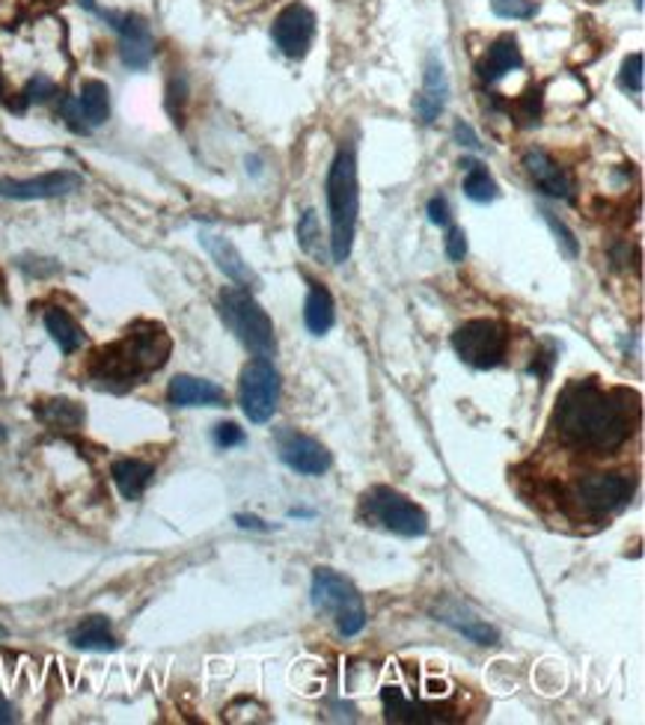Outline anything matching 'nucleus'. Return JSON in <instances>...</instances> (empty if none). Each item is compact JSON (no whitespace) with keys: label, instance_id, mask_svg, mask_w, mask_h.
Masks as SVG:
<instances>
[{"label":"nucleus","instance_id":"1","mask_svg":"<svg viewBox=\"0 0 645 725\" xmlns=\"http://www.w3.org/2000/svg\"><path fill=\"white\" fill-rule=\"evenodd\" d=\"M556 425L563 440L592 453L615 449L634 432L625 404H619L613 393H604L596 381H575L565 387L556 402Z\"/></svg>","mask_w":645,"mask_h":725},{"label":"nucleus","instance_id":"2","mask_svg":"<svg viewBox=\"0 0 645 725\" xmlns=\"http://www.w3.org/2000/svg\"><path fill=\"white\" fill-rule=\"evenodd\" d=\"M170 352L173 339L162 324L137 322L129 327L120 343L96 352L90 372L96 383H104L111 390H129L146 375L158 372Z\"/></svg>","mask_w":645,"mask_h":725},{"label":"nucleus","instance_id":"3","mask_svg":"<svg viewBox=\"0 0 645 725\" xmlns=\"http://www.w3.org/2000/svg\"><path fill=\"white\" fill-rule=\"evenodd\" d=\"M327 214H331V259L333 265L348 263L360 212V188H357V155L354 146H343L327 172Z\"/></svg>","mask_w":645,"mask_h":725},{"label":"nucleus","instance_id":"4","mask_svg":"<svg viewBox=\"0 0 645 725\" xmlns=\"http://www.w3.org/2000/svg\"><path fill=\"white\" fill-rule=\"evenodd\" d=\"M218 313L247 352L265 357V360H271L277 354V336H274L271 319L247 289H223L221 298H218Z\"/></svg>","mask_w":645,"mask_h":725},{"label":"nucleus","instance_id":"5","mask_svg":"<svg viewBox=\"0 0 645 725\" xmlns=\"http://www.w3.org/2000/svg\"><path fill=\"white\" fill-rule=\"evenodd\" d=\"M310 598L315 610L336 618V627L343 636H357L366 627L364 598L348 577L336 575L331 568H315Z\"/></svg>","mask_w":645,"mask_h":725},{"label":"nucleus","instance_id":"6","mask_svg":"<svg viewBox=\"0 0 645 725\" xmlns=\"http://www.w3.org/2000/svg\"><path fill=\"white\" fill-rule=\"evenodd\" d=\"M364 509L369 514V521L390 529V533L402 535V538H420V535L429 533V514L404 494L387 488V484H378L364 497Z\"/></svg>","mask_w":645,"mask_h":725},{"label":"nucleus","instance_id":"7","mask_svg":"<svg viewBox=\"0 0 645 725\" xmlns=\"http://www.w3.org/2000/svg\"><path fill=\"white\" fill-rule=\"evenodd\" d=\"M453 348L474 369H494L509 352V333L494 319H470L453 333Z\"/></svg>","mask_w":645,"mask_h":725},{"label":"nucleus","instance_id":"8","mask_svg":"<svg viewBox=\"0 0 645 725\" xmlns=\"http://www.w3.org/2000/svg\"><path fill=\"white\" fill-rule=\"evenodd\" d=\"M277 402H280V372L274 369L271 360L256 357L244 366L238 378V404L244 416L256 425L268 423L277 411Z\"/></svg>","mask_w":645,"mask_h":725},{"label":"nucleus","instance_id":"9","mask_svg":"<svg viewBox=\"0 0 645 725\" xmlns=\"http://www.w3.org/2000/svg\"><path fill=\"white\" fill-rule=\"evenodd\" d=\"M634 494V482L622 473L583 476L575 482L577 505L589 514H607L622 509Z\"/></svg>","mask_w":645,"mask_h":725},{"label":"nucleus","instance_id":"10","mask_svg":"<svg viewBox=\"0 0 645 725\" xmlns=\"http://www.w3.org/2000/svg\"><path fill=\"white\" fill-rule=\"evenodd\" d=\"M277 453L286 467H292L301 476H322L331 470V453L324 449L315 437L301 432H280L277 434Z\"/></svg>","mask_w":645,"mask_h":725},{"label":"nucleus","instance_id":"11","mask_svg":"<svg viewBox=\"0 0 645 725\" xmlns=\"http://www.w3.org/2000/svg\"><path fill=\"white\" fill-rule=\"evenodd\" d=\"M84 179L78 172H42L33 179H0V197H7V200H54V197L78 191Z\"/></svg>","mask_w":645,"mask_h":725},{"label":"nucleus","instance_id":"12","mask_svg":"<svg viewBox=\"0 0 645 725\" xmlns=\"http://www.w3.org/2000/svg\"><path fill=\"white\" fill-rule=\"evenodd\" d=\"M271 36L286 57L298 60V57H303V54L310 51V45H313L315 15L307 10V7H301V3H292V7H286V10L277 15Z\"/></svg>","mask_w":645,"mask_h":725},{"label":"nucleus","instance_id":"13","mask_svg":"<svg viewBox=\"0 0 645 725\" xmlns=\"http://www.w3.org/2000/svg\"><path fill=\"white\" fill-rule=\"evenodd\" d=\"M101 15L111 21L113 31L120 33L122 63L129 69H146L152 60L149 24L141 15H134V12H101Z\"/></svg>","mask_w":645,"mask_h":725},{"label":"nucleus","instance_id":"14","mask_svg":"<svg viewBox=\"0 0 645 725\" xmlns=\"http://www.w3.org/2000/svg\"><path fill=\"white\" fill-rule=\"evenodd\" d=\"M434 615H437V622H444L446 627H453L464 639H470L476 645H497V639H500L494 625H488L470 606L455 601V598H444L441 604L434 606Z\"/></svg>","mask_w":645,"mask_h":725},{"label":"nucleus","instance_id":"15","mask_svg":"<svg viewBox=\"0 0 645 725\" xmlns=\"http://www.w3.org/2000/svg\"><path fill=\"white\" fill-rule=\"evenodd\" d=\"M200 244L209 250L214 265H218L235 286H242V289H256V286H259L256 271L244 263V256L238 253V247H235L226 235H218V232H200Z\"/></svg>","mask_w":645,"mask_h":725},{"label":"nucleus","instance_id":"16","mask_svg":"<svg viewBox=\"0 0 645 725\" xmlns=\"http://www.w3.org/2000/svg\"><path fill=\"white\" fill-rule=\"evenodd\" d=\"M167 399L176 408H223L226 393L214 381L193 378V375H176L167 387Z\"/></svg>","mask_w":645,"mask_h":725},{"label":"nucleus","instance_id":"17","mask_svg":"<svg viewBox=\"0 0 645 725\" xmlns=\"http://www.w3.org/2000/svg\"><path fill=\"white\" fill-rule=\"evenodd\" d=\"M524 167L547 197H556V200H571V197H575V185L568 179V172H565L545 149L526 152Z\"/></svg>","mask_w":645,"mask_h":725},{"label":"nucleus","instance_id":"18","mask_svg":"<svg viewBox=\"0 0 645 725\" xmlns=\"http://www.w3.org/2000/svg\"><path fill=\"white\" fill-rule=\"evenodd\" d=\"M446 96H449V81H446L444 63L437 60V57H429V63H425L423 92H420L414 101L416 116H420L425 125H432V122L444 113Z\"/></svg>","mask_w":645,"mask_h":725},{"label":"nucleus","instance_id":"19","mask_svg":"<svg viewBox=\"0 0 645 725\" xmlns=\"http://www.w3.org/2000/svg\"><path fill=\"white\" fill-rule=\"evenodd\" d=\"M383 711H387V720L390 723H420V725H432V723H446L444 711H437L432 705H423V702H414L399 690V687H383Z\"/></svg>","mask_w":645,"mask_h":725},{"label":"nucleus","instance_id":"20","mask_svg":"<svg viewBox=\"0 0 645 725\" xmlns=\"http://www.w3.org/2000/svg\"><path fill=\"white\" fill-rule=\"evenodd\" d=\"M524 66V57H521V48H518V42L512 36H503V40H497L488 54H485V60L479 63V75H482V81L494 83L500 78H505L509 71L521 69Z\"/></svg>","mask_w":645,"mask_h":725},{"label":"nucleus","instance_id":"21","mask_svg":"<svg viewBox=\"0 0 645 725\" xmlns=\"http://www.w3.org/2000/svg\"><path fill=\"white\" fill-rule=\"evenodd\" d=\"M113 484L120 488V494L125 500H141L143 491L149 488L152 476H155V467L146 461H137V458H122L111 467Z\"/></svg>","mask_w":645,"mask_h":725},{"label":"nucleus","instance_id":"22","mask_svg":"<svg viewBox=\"0 0 645 725\" xmlns=\"http://www.w3.org/2000/svg\"><path fill=\"white\" fill-rule=\"evenodd\" d=\"M333 322H336V306H333V294L313 282L310 286V294H307V303H303V324L313 336H324L331 331Z\"/></svg>","mask_w":645,"mask_h":725},{"label":"nucleus","instance_id":"23","mask_svg":"<svg viewBox=\"0 0 645 725\" xmlns=\"http://www.w3.org/2000/svg\"><path fill=\"white\" fill-rule=\"evenodd\" d=\"M69 643L84 651H113L116 639L111 634V622L104 615H87L81 625L69 634Z\"/></svg>","mask_w":645,"mask_h":725},{"label":"nucleus","instance_id":"24","mask_svg":"<svg viewBox=\"0 0 645 725\" xmlns=\"http://www.w3.org/2000/svg\"><path fill=\"white\" fill-rule=\"evenodd\" d=\"M45 331L51 333L54 343L60 345L63 354H75L84 345L81 324L75 322L60 306H51L48 313H45Z\"/></svg>","mask_w":645,"mask_h":725},{"label":"nucleus","instance_id":"25","mask_svg":"<svg viewBox=\"0 0 645 725\" xmlns=\"http://www.w3.org/2000/svg\"><path fill=\"white\" fill-rule=\"evenodd\" d=\"M78 108L84 113V122L87 125H104L108 116H111V92L101 81H87L81 87V96H78Z\"/></svg>","mask_w":645,"mask_h":725},{"label":"nucleus","instance_id":"26","mask_svg":"<svg viewBox=\"0 0 645 725\" xmlns=\"http://www.w3.org/2000/svg\"><path fill=\"white\" fill-rule=\"evenodd\" d=\"M464 167H467V176H464V193H467L474 202L497 200V181L491 179V172L476 161H467Z\"/></svg>","mask_w":645,"mask_h":725},{"label":"nucleus","instance_id":"27","mask_svg":"<svg viewBox=\"0 0 645 725\" xmlns=\"http://www.w3.org/2000/svg\"><path fill=\"white\" fill-rule=\"evenodd\" d=\"M40 416L54 428H78L84 423V411L75 402H66V399H54V402H45L40 408Z\"/></svg>","mask_w":645,"mask_h":725},{"label":"nucleus","instance_id":"28","mask_svg":"<svg viewBox=\"0 0 645 725\" xmlns=\"http://www.w3.org/2000/svg\"><path fill=\"white\" fill-rule=\"evenodd\" d=\"M298 244H301L303 253H310L315 259H324L327 250L322 244V226H319V217H315L313 209H307L298 221Z\"/></svg>","mask_w":645,"mask_h":725},{"label":"nucleus","instance_id":"29","mask_svg":"<svg viewBox=\"0 0 645 725\" xmlns=\"http://www.w3.org/2000/svg\"><path fill=\"white\" fill-rule=\"evenodd\" d=\"M619 87L625 92H643V54L636 51L631 54L625 63H622V71H619Z\"/></svg>","mask_w":645,"mask_h":725},{"label":"nucleus","instance_id":"30","mask_svg":"<svg viewBox=\"0 0 645 725\" xmlns=\"http://www.w3.org/2000/svg\"><path fill=\"white\" fill-rule=\"evenodd\" d=\"M491 10L500 19H533L535 0H491Z\"/></svg>","mask_w":645,"mask_h":725},{"label":"nucleus","instance_id":"31","mask_svg":"<svg viewBox=\"0 0 645 725\" xmlns=\"http://www.w3.org/2000/svg\"><path fill=\"white\" fill-rule=\"evenodd\" d=\"M542 214H545L547 226H551V230H554L556 242L563 244L565 256H568V259H575V256H577V250H580V247H577V238H575V232L568 230V226H565L563 221H556V217H554V214H551V212H542Z\"/></svg>","mask_w":645,"mask_h":725},{"label":"nucleus","instance_id":"32","mask_svg":"<svg viewBox=\"0 0 645 725\" xmlns=\"http://www.w3.org/2000/svg\"><path fill=\"white\" fill-rule=\"evenodd\" d=\"M60 113H63V120H66V125H69L71 132H78V134L90 132V125L84 122V113H81V108H78V99H63Z\"/></svg>","mask_w":645,"mask_h":725},{"label":"nucleus","instance_id":"33","mask_svg":"<svg viewBox=\"0 0 645 725\" xmlns=\"http://www.w3.org/2000/svg\"><path fill=\"white\" fill-rule=\"evenodd\" d=\"M214 444L221 449H230V446H242L244 444V432L235 423H221L214 428Z\"/></svg>","mask_w":645,"mask_h":725},{"label":"nucleus","instance_id":"34","mask_svg":"<svg viewBox=\"0 0 645 725\" xmlns=\"http://www.w3.org/2000/svg\"><path fill=\"white\" fill-rule=\"evenodd\" d=\"M446 256H449V263H464V256H467V235H464V230H449V235H446Z\"/></svg>","mask_w":645,"mask_h":725},{"label":"nucleus","instance_id":"35","mask_svg":"<svg viewBox=\"0 0 645 725\" xmlns=\"http://www.w3.org/2000/svg\"><path fill=\"white\" fill-rule=\"evenodd\" d=\"M48 96H54V81L45 78V75H36V78L27 83V90H24V101H45Z\"/></svg>","mask_w":645,"mask_h":725},{"label":"nucleus","instance_id":"36","mask_svg":"<svg viewBox=\"0 0 645 725\" xmlns=\"http://www.w3.org/2000/svg\"><path fill=\"white\" fill-rule=\"evenodd\" d=\"M449 217H453V214H449V202H446L444 197H432V200H429V221H432L434 226H446Z\"/></svg>","mask_w":645,"mask_h":725},{"label":"nucleus","instance_id":"37","mask_svg":"<svg viewBox=\"0 0 645 725\" xmlns=\"http://www.w3.org/2000/svg\"><path fill=\"white\" fill-rule=\"evenodd\" d=\"M455 141L461 143V146H467V149H479L482 143H479V137H476V132L467 125V122H455Z\"/></svg>","mask_w":645,"mask_h":725},{"label":"nucleus","instance_id":"38","mask_svg":"<svg viewBox=\"0 0 645 725\" xmlns=\"http://www.w3.org/2000/svg\"><path fill=\"white\" fill-rule=\"evenodd\" d=\"M538 90L535 92H526L524 99V108H521V120L524 122H538Z\"/></svg>","mask_w":645,"mask_h":725},{"label":"nucleus","instance_id":"39","mask_svg":"<svg viewBox=\"0 0 645 725\" xmlns=\"http://www.w3.org/2000/svg\"><path fill=\"white\" fill-rule=\"evenodd\" d=\"M235 524L242 526V529H259V533H268L271 526L265 524L263 517H256V514H235Z\"/></svg>","mask_w":645,"mask_h":725},{"label":"nucleus","instance_id":"40","mask_svg":"<svg viewBox=\"0 0 645 725\" xmlns=\"http://www.w3.org/2000/svg\"><path fill=\"white\" fill-rule=\"evenodd\" d=\"M10 723H15V707L0 695V725H10Z\"/></svg>","mask_w":645,"mask_h":725},{"label":"nucleus","instance_id":"41","mask_svg":"<svg viewBox=\"0 0 645 725\" xmlns=\"http://www.w3.org/2000/svg\"><path fill=\"white\" fill-rule=\"evenodd\" d=\"M636 7H640V10H643V0H636Z\"/></svg>","mask_w":645,"mask_h":725},{"label":"nucleus","instance_id":"42","mask_svg":"<svg viewBox=\"0 0 645 725\" xmlns=\"http://www.w3.org/2000/svg\"><path fill=\"white\" fill-rule=\"evenodd\" d=\"M0 90H3V78H0Z\"/></svg>","mask_w":645,"mask_h":725}]
</instances>
